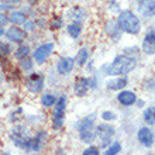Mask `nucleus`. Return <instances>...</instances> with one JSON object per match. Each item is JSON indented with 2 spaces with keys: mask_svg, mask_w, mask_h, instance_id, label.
Segmentation results:
<instances>
[{
  "mask_svg": "<svg viewBox=\"0 0 155 155\" xmlns=\"http://www.w3.org/2000/svg\"><path fill=\"white\" fill-rule=\"evenodd\" d=\"M79 137L83 143L90 144L93 143L94 137H96V128H94V116H87V117L79 120L76 124Z\"/></svg>",
  "mask_w": 155,
  "mask_h": 155,
  "instance_id": "7ed1b4c3",
  "label": "nucleus"
},
{
  "mask_svg": "<svg viewBox=\"0 0 155 155\" xmlns=\"http://www.w3.org/2000/svg\"><path fill=\"white\" fill-rule=\"evenodd\" d=\"M41 103H42V106H45V107H51L57 103V97H55L54 94L47 93L41 97Z\"/></svg>",
  "mask_w": 155,
  "mask_h": 155,
  "instance_id": "412c9836",
  "label": "nucleus"
},
{
  "mask_svg": "<svg viewBox=\"0 0 155 155\" xmlns=\"http://www.w3.org/2000/svg\"><path fill=\"white\" fill-rule=\"evenodd\" d=\"M21 68L24 71H30L31 68H33V61L30 59V58L25 57L24 59H21Z\"/></svg>",
  "mask_w": 155,
  "mask_h": 155,
  "instance_id": "393cba45",
  "label": "nucleus"
},
{
  "mask_svg": "<svg viewBox=\"0 0 155 155\" xmlns=\"http://www.w3.org/2000/svg\"><path fill=\"white\" fill-rule=\"evenodd\" d=\"M0 52L3 54V55H7V54H10V52H12L10 45H8V44H4V42H0Z\"/></svg>",
  "mask_w": 155,
  "mask_h": 155,
  "instance_id": "bb28decb",
  "label": "nucleus"
},
{
  "mask_svg": "<svg viewBox=\"0 0 155 155\" xmlns=\"http://www.w3.org/2000/svg\"><path fill=\"white\" fill-rule=\"evenodd\" d=\"M143 49L147 55H154L155 54V28H151L147 33L143 42Z\"/></svg>",
  "mask_w": 155,
  "mask_h": 155,
  "instance_id": "9b49d317",
  "label": "nucleus"
},
{
  "mask_svg": "<svg viewBox=\"0 0 155 155\" xmlns=\"http://www.w3.org/2000/svg\"><path fill=\"white\" fill-rule=\"evenodd\" d=\"M138 12L145 17L155 14V0H140Z\"/></svg>",
  "mask_w": 155,
  "mask_h": 155,
  "instance_id": "ddd939ff",
  "label": "nucleus"
},
{
  "mask_svg": "<svg viewBox=\"0 0 155 155\" xmlns=\"http://www.w3.org/2000/svg\"><path fill=\"white\" fill-rule=\"evenodd\" d=\"M52 48H54L52 42L40 45V47L33 52V57H34V59H35V62H37V64H42V62L49 57V54L52 52Z\"/></svg>",
  "mask_w": 155,
  "mask_h": 155,
  "instance_id": "0eeeda50",
  "label": "nucleus"
},
{
  "mask_svg": "<svg viewBox=\"0 0 155 155\" xmlns=\"http://www.w3.org/2000/svg\"><path fill=\"white\" fill-rule=\"evenodd\" d=\"M87 57H89V52H87V49H81L79 51V54H78V58H76V62L78 65H85L86 61H87Z\"/></svg>",
  "mask_w": 155,
  "mask_h": 155,
  "instance_id": "5701e85b",
  "label": "nucleus"
},
{
  "mask_svg": "<svg viewBox=\"0 0 155 155\" xmlns=\"http://www.w3.org/2000/svg\"><path fill=\"white\" fill-rule=\"evenodd\" d=\"M74 66H75V59L71 57L61 58V59L57 62V71L61 75H65V74H68V72H71V71L74 69Z\"/></svg>",
  "mask_w": 155,
  "mask_h": 155,
  "instance_id": "f8f14e48",
  "label": "nucleus"
},
{
  "mask_svg": "<svg viewBox=\"0 0 155 155\" xmlns=\"http://www.w3.org/2000/svg\"><path fill=\"white\" fill-rule=\"evenodd\" d=\"M44 87V76L41 74H33L27 81V89L33 93H38Z\"/></svg>",
  "mask_w": 155,
  "mask_h": 155,
  "instance_id": "1a4fd4ad",
  "label": "nucleus"
},
{
  "mask_svg": "<svg viewBox=\"0 0 155 155\" xmlns=\"http://www.w3.org/2000/svg\"><path fill=\"white\" fill-rule=\"evenodd\" d=\"M61 24H62V20H61V18H59V20H55L51 28H57V27H61Z\"/></svg>",
  "mask_w": 155,
  "mask_h": 155,
  "instance_id": "7c9ffc66",
  "label": "nucleus"
},
{
  "mask_svg": "<svg viewBox=\"0 0 155 155\" xmlns=\"http://www.w3.org/2000/svg\"><path fill=\"white\" fill-rule=\"evenodd\" d=\"M24 27H25V28H28V30H31V28H33V23H27V21H25Z\"/></svg>",
  "mask_w": 155,
  "mask_h": 155,
  "instance_id": "473e14b6",
  "label": "nucleus"
},
{
  "mask_svg": "<svg viewBox=\"0 0 155 155\" xmlns=\"http://www.w3.org/2000/svg\"><path fill=\"white\" fill-rule=\"evenodd\" d=\"M3 4H8V6H16V4H20L23 0H2Z\"/></svg>",
  "mask_w": 155,
  "mask_h": 155,
  "instance_id": "c756f323",
  "label": "nucleus"
},
{
  "mask_svg": "<svg viewBox=\"0 0 155 155\" xmlns=\"http://www.w3.org/2000/svg\"><path fill=\"white\" fill-rule=\"evenodd\" d=\"M47 138H48V133L45 130H40L37 134H35V137H33V140H31V150L40 151L41 148L44 147Z\"/></svg>",
  "mask_w": 155,
  "mask_h": 155,
  "instance_id": "4468645a",
  "label": "nucleus"
},
{
  "mask_svg": "<svg viewBox=\"0 0 155 155\" xmlns=\"http://www.w3.org/2000/svg\"><path fill=\"white\" fill-rule=\"evenodd\" d=\"M8 21H12L13 24H24L27 21V16H25L23 12H12L10 17H8Z\"/></svg>",
  "mask_w": 155,
  "mask_h": 155,
  "instance_id": "a211bd4d",
  "label": "nucleus"
},
{
  "mask_svg": "<svg viewBox=\"0 0 155 155\" xmlns=\"http://www.w3.org/2000/svg\"><path fill=\"white\" fill-rule=\"evenodd\" d=\"M120 150H121V145H120V143L114 141V143L111 144L110 147H109L106 151H104V155H117L118 152H120Z\"/></svg>",
  "mask_w": 155,
  "mask_h": 155,
  "instance_id": "4be33fe9",
  "label": "nucleus"
},
{
  "mask_svg": "<svg viewBox=\"0 0 155 155\" xmlns=\"http://www.w3.org/2000/svg\"><path fill=\"white\" fill-rule=\"evenodd\" d=\"M65 109H66V97L65 96H59V99L55 103V109H54V113H52V126L57 130L64 126Z\"/></svg>",
  "mask_w": 155,
  "mask_h": 155,
  "instance_id": "39448f33",
  "label": "nucleus"
},
{
  "mask_svg": "<svg viewBox=\"0 0 155 155\" xmlns=\"http://www.w3.org/2000/svg\"><path fill=\"white\" fill-rule=\"evenodd\" d=\"M96 135L102 140V145L106 147L111 143V138L114 135V127L110 124H99L96 127Z\"/></svg>",
  "mask_w": 155,
  "mask_h": 155,
  "instance_id": "423d86ee",
  "label": "nucleus"
},
{
  "mask_svg": "<svg viewBox=\"0 0 155 155\" xmlns=\"http://www.w3.org/2000/svg\"><path fill=\"white\" fill-rule=\"evenodd\" d=\"M7 23H8V17L6 16V14H3V13H2V14H0V28H2V27H4Z\"/></svg>",
  "mask_w": 155,
  "mask_h": 155,
  "instance_id": "c85d7f7f",
  "label": "nucleus"
},
{
  "mask_svg": "<svg viewBox=\"0 0 155 155\" xmlns=\"http://www.w3.org/2000/svg\"><path fill=\"white\" fill-rule=\"evenodd\" d=\"M102 118L103 120H116V114L114 113H111V111H103Z\"/></svg>",
  "mask_w": 155,
  "mask_h": 155,
  "instance_id": "cd10ccee",
  "label": "nucleus"
},
{
  "mask_svg": "<svg viewBox=\"0 0 155 155\" xmlns=\"http://www.w3.org/2000/svg\"><path fill=\"white\" fill-rule=\"evenodd\" d=\"M82 155H100V152H99V150L96 147H89L83 151Z\"/></svg>",
  "mask_w": 155,
  "mask_h": 155,
  "instance_id": "a878e982",
  "label": "nucleus"
},
{
  "mask_svg": "<svg viewBox=\"0 0 155 155\" xmlns=\"http://www.w3.org/2000/svg\"><path fill=\"white\" fill-rule=\"evenodd\" d=\"M82 31V25L79 23H72V24L68 25V34H69L72 38H78L81 35Z\"/></svg>",
  "mask_w": 155,
  "mask_h": 155,
  "instance_id": "aec40b11",
  "label": "nucleus"
},
{
  "mask_svg": "<svg viewBox=\"0 0 155 155\" xmlns=\"http://www.w3.org/2000/svg\"><path fill=\"white\" fill-rule=\"evenodd\" d=\"M144 121L148 126H154L155 124V107H148L144 111Z\"/></svg>",
  "mask_w": 155,
  "mask_h": 155,
  "instance_id": "6ab92c4d",
  "label": "nucleus"
},
{
  "mask_svg": "<svg viewBox=\"0 0 155 155\" xmlns=\"http://www.w3.org/2000/svg\"><path fill=\"white\" fill-rule=\"evenodd\" d=\"M28 52H30V48L27 45H20L14 55H16V58H18V59H24V58L28 55Z\"/></svg>",
  "mask_w": 155,
  "mask_h": 155,
  "instance_id": "b1692460",
  "label": "nucleus"
},
{
  "mask_svg": "<svg viewBox=\"0 0 155 155\" xmlns=\"http://www.w3.org/2000/svg\"><path fill=\"white\" fill-rule=\"evenodd\" d=\"M127 83H128V81H127V78H116V79H111V81L107 82V87L110 90H120L123 89V87H126Z\"/></svg>",
  "mask_w": 155,
  "mask_h": 155,
  "instance_id": "f3484780",
  "label": "nucleus"
},
{
  "mask_svg": "<svg viewBox=\"0 0 155 155\" xmlns=\"http://www.w3.org/2000/svg\"><path fill=\"white\" fill-rule=\"evenodd\" d=\"M89 87H90V79H87V78H81V79H78L76 83H75L74 92L76 96L82 97V96H85V94L87 93Z\"/></svg>",
  "mask_w": 155,
  "mask_h": 155,
  "instance_id": "2eb2a0df",
  "label": "nucleus"
},
{
  "mask_svg": "<svg viewBox=\"0 0 155 155\" xmlns=\"http://www.w3.org/2000/svg\"><path fill=\"white\" fill-rule=\"evenodd\" d=\"M12 10L13 8V6H8V4H0V10Z\"/></svg>",
  "mask_w": 155,
  "mask_h": 155,
  "instance_id": "2f4dec72",
  "label": "nucleus"
},
{
  "mask_svg": "<svg viewBox=\"0 0 155 155\" xmlns=\"http://www.w3.org/2000/svg\"><path fill=\"white\" fill-rule=\"evenodd\" d=\"M6 37H7L8 41H12V42L21 44L25 40V37H27V33H25L24 30L18 28V27H10L6 31Z\"/></svg>",
  "mask_w": 155,
  "mask_h": 155,
  "instance_id": "9d476101",
  "label": "nucleus"
},
{
  "mask_svg": "<svg viewBox=\"0 0 155 155\" xmlns=\"http://www.w3.org/2000/svg\"><path fill=\"white\" fill-rule=\"evenodd\" d=\"M117 100L121 103L123 106H131V104H134L135 103L137 96H135L133 92H130V90H123V92L118 93Z\"/></svg>",
  "mask_w": 155,
  "mask_h": 155,
  "instance_id": "dca6fc26",
  "label": "nucleus"
},
{
  "mask_svg": "<svg viewBox=\"0 0 155 155\" xmlns=\"http://www.w3.org/2000/svg\"><path fill=\"white\" fill-rule=\"evenodd\" d=\"M137 138L144 147H152L155 141V135L152 133V130H150L148 127H143L137 133Z\"/></svg>",
  "mask_w": 155,
  "mask_h": 155,
  "instance_id": "6e6552de",
  "label": "nucleus"
},
{
  "mask_svg": "<svg viewBox=\"0 0 155 155\" xmlns=\"http://www.w3.org/2000/svg\"><path fill=\"white\" fill-rule=\"evenodd\" d=\"M4 34H6V33H4V30L0 28V37H2V35H4Z\"/></svg>",
  "mask_w": 155,
  "mask_h": 155,
  "instance_id": "f704fd0d",
  "label": "nucleus"
},
{
  "mask_svg": "<svg viewBox=\"0 0 155 155\" xmlns=\"http://www.w3.org/2000/svg\"><path fill=\"white\" fill-rule=\"evenodd\" d=\"M2 155H10V154H8V152H4V154H2Z\"/></svg>",
  "mask_w": 155,
  "mask_h": 155,
  "instance_id": "c9c22d12",
  "label": "nucleus"
},
{
  "mask_svg": "<svg viewBox=\"0 0 155 155\" xmlns=\"http://www.w3.org/2000/svg\"><path fill=\"white\" fill-rule=\"evenodd\" d=\"M57 155H68V154H65V151H64V150H58Z\"/></svg>",
  "mask_w": 155,
  "mask_h": 155,
  "instance_id": "72a5a7b5",
  "label": "nucleus"
},
{
  "mask_svg": "<svg viewBox=\"0 0 155 155\" xmlns=\"http://www.w3.org/2000/svg\"><path fill=\"white\" fill-rule=\"evenodd\" d=\"M118 27L127 34H138L141 30V23L133 12L124 10L118 16Z\"/></svg>",
  "mask_w": 155,
  "mask_h": 155,
  "instance_id": "f03ea898",
  "label": "nucleus"
},
{
  "mask_svg": "<svg viewBox=\"0 0 155 155\" xmlns=\"http://www.w3.org/2000/svg\"><path fill=\"white\" fill-rule=\"evenodd\" d=\"M135 68V59L128 55H120L107 68V75H126Z\"/></svg>",
  "mask_w": 155,
  "mask_h": 155,
  "instance_id": "f257e3e1",
  "label": "nucleus"
},
{
  "mask_svg": "<svg viewBox=\"0 0 155 155\" xmlns=\"http://www.w3.org/2000/svg\"><path fill=\"white\" fill-rule=\"evenodd\" d=\"M10 137H12L14 145L18 148H23V150H31V137L28 135L27 130H25L23 126H17L14 127L10 133Z\"/></svg>",
  "mask_w": 155,
  "mask_h": 155,
  "instance_id": "20e7f679",
  "label": "nucleus"
}]
</instances>
